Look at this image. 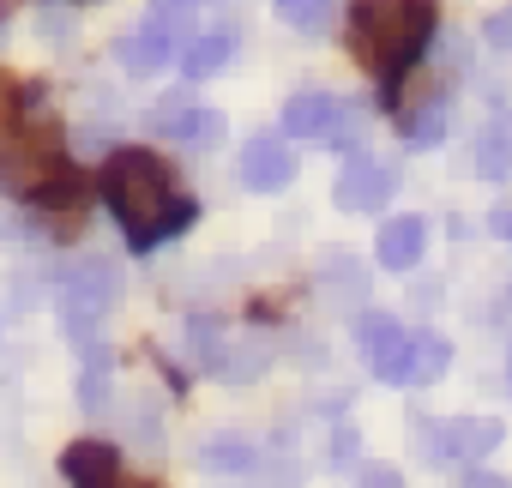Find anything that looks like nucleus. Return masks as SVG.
Here are the masks:
<instances>
[{
  "label": "nucleus",
  "instance_id": "nucleus-1",
  "mask_svg": "<svg viewBox=\"0 0 512 488\" xmlns=\"http://www.w3.org/2000/svg\"><path fill=\"white\" fill-rule=\"evenodd\" d=\"M103 199H109L121 235L133 241L139 254H151L157 241L181 235V229L199 217V205L175 187V175H169L151 151H115L109 169H103Z\"/></svg>",
  "mask_w": 512,
  "mask_h": 488
},
{
  "label": "nucleus",
  "instance_id": "nucleus-2",
  "mask_svg": "<svg viewBox=\"0 0 512 488\" xmlns=\"http://www.w3.org/2000/svg\"><path fill=\"white\" fill-rule=\"evenodd\" d=\"M428 37H434V0H362L356 7V43L380 73L410 67Z\"/></svg>",
  "mask_w": 512,
  "mask_h": 488
},
{
  "label": "nucleus",
  "instance_id": "nucleus-3",
  "mask_svg": "<svg viewBox=\"0 0 512 488\" xmlns=\"http://www.w3.org/2000/svg\"><path fill=\"white\" fill-rule=\"evenodd\" d=\"M49 181H61V139L49 127H19L0 145V187L19 199H37Z\"/></svg>",
  "mask_w": 512,
  "mask_h": 488
},
{
  "label": "nucleus",
  "instance_id": "nucleus-4",
  "mask_svg": "<svg viewBox=\"0 0 512 488\" xmlns=\"http://www.w3.org/2000/svg\"><path fill=\"white\" fill-rule=\"evenodd\" d=\"M115 296H121V272H115L109 260H79V266L61 278V314H67V326H73L79 344L97 338L91 326L103 320V308H115Z\"/></svg>",
  "mask_w": 512,
  "mask_h": 488
},
{
  "label": "nucleus",
  "instance_id": "nucleus-5",
  "mask_svg": "<svg viewBox=\"0 0 512 488\" xmlns=\"http://www.w3.org/2000/svg\"><path fill=\"white\" fill-rule=\"evenodd\" d=\"M500 446V422L482 416H458V422H434V434L422 440L428 458H458V464H482Z\"/></svg>",
  "mask_w": 512,
  "mask_h": 488
},
{
  "label": "nucleus",
  "instance_id": "nucleus-6",
  "mask_svg": "<svg viewBox=\"0 0 512 488\" xmlns=\"http://www.w3.org/2000/svg\"><path fill=\"white\" fill-rule=\"evenodd\" d=\"M356 344L368 350V368L380 374V380H398L404 386V356H410V332L392 320V314H362V326H356Z\"/></svg>",
  "mask_w": 512,
  "mask_h": 488
},
{
  "label": "nucleus",
  "instance_id": "nucleus-7",
  "mask_svg": "<svg viewBox=\"0 0 512 488\" xmlns=\"http://www.w3.org/2000/svg\"><path fill=\"white\" fill-rule=\"evenodd\" d=\"M290 175H296V151H290L278 133H253V139H247V151H241V181H247L253 193H278V187H290Z\"/></svg>",
  "mask_w": 512,
  "mask_h": 488
},
{
  "label": "nucleus",
  "instance_id": "nucleus-8",
  "mask_svg": "<svg viewBox=\"0 0 512 488\" xmlns=\"http://www.w3.org/2000/svg\"><path fill=\"white\" fill-rule=\"evenodd\" d=\"M386 193H392V175H386L380 163H368V157H350V163L338 169V181H332L338 211H380Z\"/></svg>",
  "mask_w": 512,
  "mask_h": 488
},
{
  "label": "nucleus",
  "instance_id": "nucleus-9",
  "mask_svg": "<svg viewBox=\"0 0 512 488\" xmlns=\"http://www.w3.org/2000/svg\"><path fill=\"white\" fill-rule=\"evenodd\" d=\"M61 476H67L73 488H115L121 458H115V446H103V440H73V446L61 452Z\"/></svg>",
  "mask_w": 512,
  "mask_h": 488
},
{
  "label": "nucleus",
  "instance_id": "nucleus-10",
  "mask_svg": "<svg viewBox=\"0 0 512 488\" xmlns=\"http://www.w3.org/2000/svg\"><path fill=\"white\" fill-rule=\"evenodd\" d=\"M422 248H428V223H422V217H392V223H380L374 260H380L386 272H410V266L422 260Z\"/></svg>",
  "mask_w": 512,
  "mask_h": 488
},
{
  "label": "nucleus",
  "instance_id": "nucleus-11",
  "mask_svg": "<svg viewBox=\"0 0 512 488\" xmlns=\"http://www.w3.org/2000/svg\"><path fill=\"white\" fill-rule=\"evenodd\" d=\"M115 55H121V67H127V73H139V79H145V73H163V67L175 61V31H163V25H151V19H145L133 37H121V49H115Z\"/></svg>",
  "mask_w": 512,
  "mask_h": 488
},
{
  "label": "nucleus",
  "instance_id": "nucleus-12",
  "mask_svg": "<svg viewBox=\"0 0 512 488\" xmlns=\"http://www.w3.org/2000/svg\"><path fill=\"white\" fill-rule=\"evenodd\" d=\"M320 290H326L332 308H362V296H368V272H362L350 254H326V260H320Z\"/></svg>",
  "mask_w": 512,
  "mask_h": 488
},
{
  "label": "nucleus",
  "instance_id": "nucleus-13",
  "mask_svg": "<svg viewBox=\"0 0 512 488\" xmlns=\"http://www.w3.org/2000/svg\"><path fill=\"white\" fill-rule=\"evenodd\" d=\"M229 55H235V37L229 31H193L187 49H181V67H187V79H211V73L229 67Z\"/></svg>",
  "mask_w": 512,
  "mask_h": 488
},
{
  "label": "nucleus",
  "instance_id": "nucleus-14",
  "mask_svg": "<svg viewBox=\"0 0 512 488\" xmlns=\"http://www.w3.org/2000/svg\"><path fill=\"white\" fill-rule=\"evenodd\" d=\"M332 109H338V103H332L326 91H296V97L284 103V133H290V139H320V133L332 127Z\"/></svg>",
  "mask_w": 512,
  "mask_h": 488
},
{
  "label": "nucleus",
  "instance_id": "nucleus-15",
  "mask_svg": "<svg viewBox=\"0 0 512 488\" xmlns=\"http://www.w3.org/2000/svg\"><path fill=\"white\" fill-rule=\"evenodd\" d=\"M446 362H452V350H446V338H440V332H410L404 386H434V380L446 374Z\"/></svg>",
  "mask_w": 512,
  "mask_h": 488
},
{
  "label": "nucleus",
  "instance_id": "nucleus-16",
  "mask_svg": "<svg viewBox=\"0 0 512 488\" xmlns=\"http://www.w3.org/2000/svg\"><path fill=\"white\" fill-rule=\"evenodd\" d=\"M476 169L482 175H512V121H494V127H482V139H476Z\"/></svg>",
  "mask_w": 512,
  "mask_h": 488
},
{
  "label": "nucleus",
  "instance_id": "nucleus-17",
  "mask_svg": "<svg viewBox=\"0 0 512 488\" xmlns=\"http://www.w3.org/2000/svg\"><path fill=\"white\" fill-rule=\"evenodd\" d=\"M266 368H272V344H260V338H253V344H235V350L217 362L223 380H260Z\"/></svg>",
  "mask_w": 512,
  "mask_h": 488
},
{
  "label": "nucleus",
  "instance_id": "nucleus-18",
  "mask_svg": "<svg viewBox=\"0 0 512 488\" xmlns=\"http://www.w3.org/2000/svg\"><path fill=\"white\" fill-rule=\"evenodd\" d=\"M404 139H410L416 151L440 145V139H446V109H440V103H422V109H410V115H404Z\"/></svg>",
  "mask_w": 512,
  "mask_h": 488
},
{
  "label": "nucleus",
  "instance_id": "nucleus-19",
  "mask_svg": "<svg viewBox=\"0 0 512 488\" xmlns=\"http://www.w3.org/2000/svg\"><path fill=\"white\" fill-rule=\"evenodd\" d=\"M175 139H181L187 151H211V145L223 139V115H217V109H193V115L181 121V133H175Z\"/></svg>",
  "mask_w": 512,
  "mask_h": 488
},
{
  "label": "nucleus",
  "instance_id": "nucleus-20",
  "mask_svg": "<svg viewBox=\"0 0 512 488\" xmlns=\"http://www.w3.org/2000/svg\"><path fill=\"white\" fill-rule=\"evenodd\" d=\"M187 356H193L199 368H217V362H223V326H217V320H193V326H187Z\"/></svg>",
  "mask_w": 512,
  "mask_h": 488
},
{
  "label": "nucleus",
  "instance_id": "nucleus-21",
  "mask_svg": "<svg viewBox=\"0 0 512 488\" xmlns=\"http://www.w3.org/2000/svg\"><path fill=\"white\" fill-rule=\"evenodd\" d=\"M127 434H133L139 446H163V416H157L151 398H133V404H127Z\"/></svg>",
  "mask_w": 512,
  "mask_h": 488
},
{
  "label": "nucleus",
  "instance_id": "nucleus-22",
  "mask_svg": "<svg viewBox=\"0 0 512 488\" xmlns=\"http://www.w3.org/2000/svg\"><path fill=\"white\" fill-rule=\"evenodd\" d=\"M332 13V0H278V19L296 25V31H320Z\"/></svg>",
  "mask_w": 512,
  "mask_h": 488
},
{
  "label": "nucleus",
  "instance_id": "nucleus-23",
  "mask_svg": "<svg viewBox=\"0 0 512 488\" xmlns=\"http://www.w3.org/2000/svg\"><path fill=\"white\" fill-rule=\"evenodd\" d=\"M193 109H199V103H193V97H181V91H175V97H163V103H157V109H151V127H157V133H169V139H175V133H181V121H187V115H193Z\"/></svg>",
  "mask_w": 512,
  "mask_h": 488
},
{
  "label": "nucleus",
  "instance_id": "nucleus-24",
  "mask_svg": "<svg viewBox=\"0 0 512 488\" xmlns=\"http://www.w3.org/2000/svg\"><path fill=\"white\" fill-rule=\"evenodd\" d=\"M326 133H332L338 151H356V145H362V115H356V109H332V127H326Z\"/></svg>",
  "mask_w": 512,
  "mask_h": 488
},
{
  "label": "nucleus",
  "instance_id": "nucleus-25",
  "mask_svg": "<svg viewBox=\"0 0 512 488\" xmlns=\"http://www.w3.org/2000/svg\"><path fill=\"white\" fill-rule=\"evenodd\" d=\"M482 37H488V49H512V7H506V13H494Z\"/></svg>",
  "mask_w": 512,
  "mask_h": 488
},
{
  "label": "nucleus",
  "instance_id": "nucleus-26",
  "mask_svg": "<svg viewBox=\"0 0 512 488\" xmlns=\"http://www.w3.org/2000/svg\"><path fill=\"white\" fill-rule=\"evenodd\" d=\"M356 452H362V434H356V428H338V434H332V458H338V464H350Z\"/></svg>",
  "mask_w": 512,
  "mask_h": 488
},
{
  "label": "nucleus",
  "instance_id": "nucleus-27",
  "mask_svg": "<svg viewBox=\"0 0 512 488\" xmlns=\"http://www.w3.org/2000/svg\"><path fill=\"white\" fill-rule=\"evenodd\" d=\"M362 488H404V476H398V470H386V464H374V470L362 476Z\"/></svg>",
  "mask_w": 512,
  "mask_h": 488
},
{
  "label": "nucleus",
  "instance_id": "nucleus-28",
  "mask_svg": "<svg viewBox=\"0 0 512 488\" xmlns=\"http://www.w3.org/2000/svg\"><path fill=\"white\" fill-rule=\"evenodd\" d=\"M464 488H512V482H506V476H494V470H470V476H464Z\"/></svg>",
  "mask_w": 512,
  "mask_h": 488
},
{
  "label": "nucleus",
  "instance_id": "nucleus-29",
  "mask_svg": "<svg viewBox=\"0 0 512 488\" xmlns=\"http://www.w3.org/2000/svg\"><path fill=\"white\" fill-rule=\"evenodd\" d=\"M488 235H506V241H512V211H494V217H488Z\"/></svg>",
  "mask_w": 512,
  "mask_h": 488
},
{
  "label": "nucleus",
  "instance_id": "nucleus-30",
  "mask_svg": "<svg viewBox=\"0 0 512 488\" xmlns=\"http://www.w3.org/2000/svg\"><path fill=\"white\" fill-rule=\"evenodd\" d=\"M446 67H464V37H446Z\"/></svg>",
  "mask_w": 512,
  "mask_h": 488
},
{
  "label": "nucleus",
  "instance_id": "nucleus-31",
  "mask_svg": "<svg viewBox=\"0 0 512 488\" xmlns=\"http://www.w3.org/2000/svg\"><path fill=\"white\" fill-rule=\"evenodd\" d=\"M115 488H121V482H115Z\"/></svg>",
  "mask_w": 512,
  "mask_h": 488
}]
</instances>
